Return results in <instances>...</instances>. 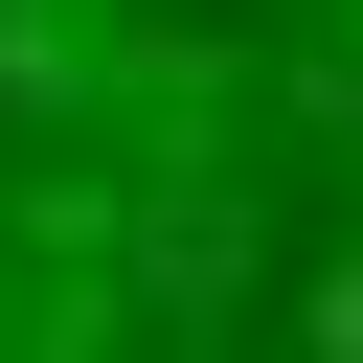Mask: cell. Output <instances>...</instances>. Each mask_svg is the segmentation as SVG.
<instances>
[{"instance_id": "6da1fadb", "label": "cell", "mask_w": 363, "mask_h": 363, "mask_svg": "<svg viewBox=\"0 0 363 363\" xmlns=\"http://www.w3.org/2000/svg\"><path fill=\"white\" fill-rule=\"evenodd\" d=\"M0 363H363V0H0Z\"/></svg>"}]
</instances>
